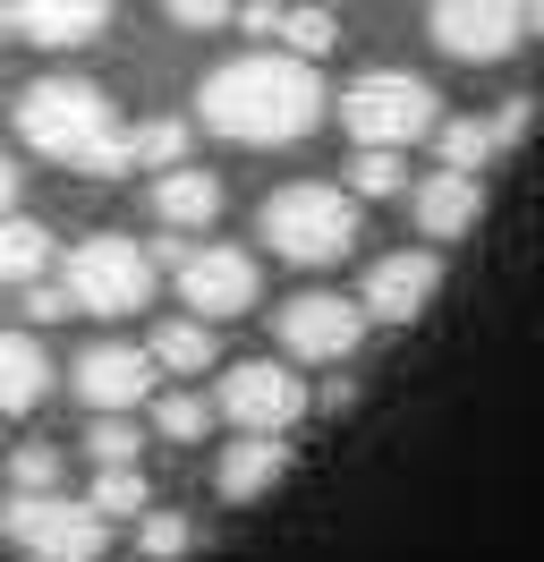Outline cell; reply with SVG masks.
<instances>
[{
    "instance_id": "obj_22",
    "label": "cell",
    "mask_w": 544,
    "mask_h": 562,
    "mask_svg": "<svg viewBox=\"0 0 544 562\" xmlns=\"http://www.w3.org/2000/svg\"><path fill=\"white\" fill-rule=\"evenodd\" d=\"M102 520H145L154 512V486H145V469H102V486L86 494Z\"/></svg>"
},
{
    "instance_id": "obj_32",
    "label": "cell",
    "mask_w": 544,
    "mask_h": 562,
    "mask_svg": "<svg viewBox=\"0 0 544 562\" xmlns=\"http://www.w3.org/2000/svg\"><path fill=\"white\" fill-rule=\"evenodd\" d=\"M9 213H18V162L0 154V222H9Z\"/></svg>"
},
{
    "instance_id": "obj_16",
    "label": "cell",
    "mask_w": 544,
    "mask_h": 562,
    "mask_svg": "<svg viewBox=\"0 0 544 562\" xmlns=\"http://www.w3.org/2000/svg\"><path fill=\"white\" fill-rule=\"evenodd\" d=\"M154 213H162L170 231H213V222H222V179L179 162V171L154 179Z\"/></svg>"
},
{
    "instance_id": "obj_3",
    "label": "cell",
    "mask_w": 544,
    "mask_h": 562,
    "mask_svg": "<svg viewBox=\"0 0 544 562\" xmlns=\"http://www.w3.org/2000/svg\"><path fill=\"white\" fill-rule=\"evenodd\" d=\"M256 231H264V247L281 265H340L349 247L366 239V213H358V196H340L324 179H298V188L264 196Z\"/></svg>"
},
{
    "instance_id": "obj_31",
    "label": "cell",
    "mask_w": 544,
    "mask_h": 562,
    "mask_svg": "<svg viewBox=\"0 0 544 562\" xmlns=\"http://www.w3.org/2000/svg\"><path fill=\"white\" fill-rule=\"evenodd\" d=\"M26 316L34 324H60L68 316V290H60V281H34V290H26Z\"/></svg>"
},
{
    "instance_id": "obj_17",
    "label": "cell",
    "mask_w": 544,
    "mask_h": 562,
    "mask_svg": "<svg viewBox=\"0 0 544 562\" xmlns=\"http://www.w3.org/2000/svg\"><path fill=\"white\" fill-rule=\"evenodd\" d=\"M43 392H52L43 341H34V333H0V418H26Z\"/></svg>"
},
{
    "instance_id": "obj_33",
    "label": "cell",
    "mask_w": 544,
    "mask_h": 562,
    "mask_svg": "<svg viewBox=\"0 0 544 562\" xmlns=\"http://www.w3.org/2000/svg\"><path fill=\"white\" fill-rule=\"evenodd\" d=\"M0 35H18V9H0Z\"/></svg>"
},
{
    "instance_id": "obj_4",
    "label": "cell",
    "mask_w": 544,
    "mask_h": 562,
    "mask_svg": "<svg viewBox=\"0 0 544 562\" xmlns=\"http://www.w3.org/2000/svg\"><path fill=\"white\" fill-rule=\"evenodd\" d=\"M340 128L358 137V154H408L417 137L442 128V94L408 69H366L340 94Z\"/></svg>"
},
{
    "instance_id": "obj_18",
    "label": "cell",
    "mask_w": 544,
    "mask_h": 562,
    "mask_svg": "<svg viewBox=\"0 0 544 562\" xmlns=\"http://www.w3.org/2000/svg\"><path fill=\"white\" fill-rule=\"evenodd\" d=\"M281 469H290V443L238 435L230 452H222V469H213V477H222V494H230V503H256L264 486H281Z\"/></svg>"
},
{
    "instance_id": "obj_30",
    "label": "cell",
    "mask_w": 544,
    "mask_h": 562,
    "mask_svg": "<svg viewBox=\"0 0 544 562\" xmlns=\"http://www.w3.org/2000/svg\"><path fill=\"white\" fill-rule=\"evenodd\" d=\"M170 26H188V35H213V26H230V9H213V0H179V9H170Z\"/></svg>"
},
{
    "instance_id": "obj_24",
    "label": "cell",
    "mask_w": 544,
    "mask_h": 562,
    "mask_svg": "<svg viewBox=\"0 0 544 562\" xmlns=\"http://www.w3.org/2000/svg\"><path fill=\"white\" fill-rule=\"evenodd\" d=\"M179 154H188V120H145V128H128V171H136V162L179 171Z\"/></svg>"
},
{
    "instance_id": "obj_1",
    "label": "cell",
    "mask_w": 544,
    "mask_h": 562,
    "mask_svg": "<svg viewBox=\"0 0 544 562\" xmlns=\"http://www.w3.org/2000/svg\"><path fill=\"white\" fill-rule=\"evenodd\" d=\"M196 111L230 145H298L324 120V77L290 52H238L230 69H213L196 86Z\"/></svg>"
},
{
    "instance_id": "obj_8",
    "label": "cell",
    "mask_w": 544,
    "mask_h": 562,
    "mask_svg": "<svg viewBox=\"0 0 544 562\" xmlns=\"http://www.w3.org/2000/svg\"><path fill=\"white\" fill-rule=\"evenodd\" d=\"M222 418L247 426V435H264V443H281V435L306 418L298 367H281V358H247V367H230V375H222Z\"/></svg>"
},
{
    "instance_id": "obj_27",
    "label": "cell",
    "mask_w": 544,
    "mask_h": 562,
    "mask_svg": "<svg viewBox=\"0 0 544 562\" xmlns=\"http://www.w3.org/2000/svg\"><path fill=\"white\" fill-rule=\"evenodd\" d=\"M154 426H162L170 443H204V426H213V409H204L196 392H162V401H154Z\"/></svg>"
},
{
    "instance_id": "obj_25",
    "label": "cell",
    "mask_w": 544,
    "mask_h": 562,
    "mask_svg": "<svg viewBox=\"0 0 544 562\" xmlns=\"http://www.w3.org/2000/svg\"><path fill=\"white\" fill-rule=\"evenodd\" d=\"M9 477H18V494H68L60 477H68V452L60 443H26V452L9 460Z\"/></svg>"
},
{
    "instance_id": "obj_12",
    "label": "cell",
    "mask_w": 544,
    "mask_h": 562,
    "mask_svg": "<svg viewBox=\"0 0 544 562\" xmlns=\"http://www.w3.org/2000/svg\"><path fill=\"white\" fill-rule=\"evenodd\" d=\"M434 290H442V256L434 247H400V256H383L366 273V324H408V316H426L434 307Z\"/></svg>"
},
{
    "instance_id": "obj_13",
    "label": "cell",
    "mask_w": 544,
    "mask_h": 562,
    "mask_svg": "<svg viewBox=\"0 0 544 562\" xmlns=\"http://www.w3.org/2000/svg\"><path fill=\"white\" fill-rule=\"evenodd\" d=\"M408 213H417V231H426V239H460V231H476V213H485V179H460V171L417 179Z\"/></svg>"
},
{
    "instance_id": "obj_6",
    "label": "cell",
    "mask_w": 544,
    "mask_h": 562,
    "mask_svg": "<svg viewBox=\"0 0 544 562\" xmlns=\"http://www.w3.org/2000/svg\"><path fill=\"white\" fill-rule=\"evenodd\" d=\"M0 528L34 562H102V546H111V520L94 503H77V494H18L0 512Z\"/></svg>"
},
{
    "instance_id": "obj_19",
    "label": "cell",
    "mask_w": 544,
    "mask_h": 562,
    "mask_svg": "<svg viewBox=\"0 0 544 562\" xmlns=\"http://www.w3.org/2000/svg\"><path fill=\"white\" fill-rule=\"evenodd\" d=\"M145 358L162 367V375H204L213 358H222V341H213V324H196V316H170L154 341H145Z\"/></svg>"
},
{
    "instance_id": "obj_2",
    "label": "cell",
    "mask_w": 544,
    "mask_h": 562,
    "mask_svg": "<svg viewBox=\"0 0 544 562\" xmlns=\"http://www.w3.org/2000/svg\"><path fill=\"white\" fill-rule=\"evenodd\" d=\"M18 137L34 154H52L86 179H120L128 171V137H120V111L94 77H34L18 94Z\"/></svg>"
},
{
    "instance_id": "obj_15",
    "label": "cell",
    "mask_w": 544,
    "mask_h": 562,
    "mask_svg": "<svg viewBox=\"0 0 544 562\" xmlns=\"http://www.w3.org/2000/svg\"><path fill=\"white\" fill-rule=\"evenodd\" d=\"M238 26H247V35H264V43H290V60H306V69L340 43V18H332V9H247Z\"/></svg>"
},
{
    "instance_id": "obj_26",
    "label": "cell",
    "mask_w": 544,
    "mask_h": 562,
    "mask_svg": "<svg viewBox=\"0 0 544 562\" xmlns=\"http://www.w3.org/2000/svg\"><path fill=\"white\" fill-rule=\"evenodd\" d=\"M86 452H94L102 469H136V452H145V426H136V418H94Z\"/></svg>"
},
{
    "instance_id": "obj_34",
    "label": "cell",
    "mask_w": 544,
    "mask_h": 562,
    "mask_svg": "<svg viewBox=\"0 0 544 562\" xmlns=\"http://www.w3.org/2000/svg\"><path fill=\"white\" fill-rule=\"evenodd\" d=\"M528 35H544V9H528Z\"/></svg>"
},
{
    "instance_id": "obj_5",
    "label": "cell",
    "mask_w": 544,
    "mask_h": 562,
    "mask_svg": "<svg viewBox=\"0 0 544 562\" xmlns=\"http://www.w3.org/2000/svg\"><path fill=\"white\" fill-rule=\"evenodd\" d=\"M154 247H136L128 231H94L86 247H68V307H86V316H145V299H154Z\"/></svg>"
},
{
    "instance_id": "obj_9",
    "label": "cell",
    "mask_w": 544,
    "mask_h": 562,
    "mask_svg": "<svg viewBox=\"0 0 544 562\" xmlns=\"http://www.w3.org/2000/svg\"><path fill=\"white\" fill-rule=\"evenodd\" d=\"M366 341V307L340 299V290H298L281 307V350L290 358H315V367H340V358Z\"/></svg>"
},
{
    "instance_id": "obj_11",
    "label": "cell",
    "mask_w": 544,
    "mask_h": 562,
    "mask_svg": "<svg viewBox=\"0 0 544 562\" xmlns=\"http://www.w3.org/2000/svg\"><path fill=\"white\" fill-rule=\"evenodd\" d=\"M154 358L145 350H128V341H94V350L68 367V392L86 401V409H102V418H136V401L154 392Z\"/></svg>"
},
{
    "instance_id": "obj_21",
    "label": "cell",
    "mask_w": 544,
    "mask_h": 562,
    "mask_svg": "<svg viewBox=\"0 0 544 562\" xmlns=\"http://www.w3.org/2000/svg\"><path fill=\"white\" fill-rule=\"evenodd\" d=\"M434 137H442V171H460V179H476L502 154V145H494V120H442Z\"/></svg>"
},
{
    "instance_id": "obj_28",
    "label": "cell",
    "mask_w": 544,
    "mask_h": 562,
    "mask_svg": "<svg viewBox=\"0 0 544 562\" xmlns=\"http://www.w3.org/2000/svg\"><path fill=\"white\" fill-rule=\"evenodd\" d=\"M349 188H358V196H400L408 162L400 154H358V162H349Z\"/></svg>"
},
{
    "instance_id": "obj_23",
    "label": "cell",
    "mask_w": 544,
    "mask_h": 562,
    "mask_svg": "<svg viewBox=\"0 0 544 562\" xmlns=\"http://www.w3.org/2000/svg\"><path fill=\"white\" fill-rule=\"evenodd\" d=\"M188 546H196V520H188V512H145V520H136V554L145 562H179Z\"/></svg>"
},
{
    "instance_id": "obj_10",
    "label": "cell",
    "mask_w": 544,
    "mask_h": 562,
    "mask_svg": "<svg viewBox=\"0 0 544 562\" xmlns=\"http://www.w3.org/2000/svg\"><path fill=\"white\" fill-rule=\"evenodd\" d=\"M426 26H434V43L451 52V60L494 69V60H510V52H519V35H528V9H502V0H442Z\"/></svg>"
},
{
    "instance_id": "obj_7",
    "label": "cell",
    "mask_w": 544,
    "mask_h": 562,
    "mask_svg": "<svg viewBox=\"0 0 544 562\" xmlns=\"http://www.w3.org/2000/svg\"><path fill=\"white\" fill-rule=\"evenodd\" d=\"M162 265L179 273V299H188V316H196V324L247 316V307H256V290H264L256 256H247V247H222V239H204V247H162Z\"/></svg>"
},
{
    "instance_id": "obj_29",
    "label": "cell",
    "mask_w": 544,
    "mask_h": 562,
    "mask_svg": "<svg viewBox=\"0 0 544 562\" xmlns=\"http://www.w3.org/2000/svg\"><path fill=\"white\" fill-rule=\"evenodd\" d=\"M536 94H510V103L502 111H494V145H519V137H528V128H536Z\"/></svg>"
},
{
    "instance_id": "obj_14",
    "label": "cell",
    "mask_w": 544,
    "mask_h": 562,
    "mask_svg": "<svg viewBox=\"0 0 544 562\" xmlns=\"http://www.w3.org/2000/svg\"><path fill=\"white\" fill-rule=\"evenodd\" d=\"M102 26H111V9H94V0H34V9H18V35L43 43V52H86Z\"/></svg>"
},
{
    "instance_id": "obj_20",
    "label": "cell",
    "mask_w": 544,
    "mask_h": 562,
    "mask_svg": "<svg viewBox=\"0 0 544 562\" xmlns=\"http://www.w3.org/2000/svg\"><path fill=\"white\" fill-rule=\"evenodd\" d=\"M43 265H52V231L26 222V213H9V222H0V290H34Z\"/></svg>"
}]
</instances>
